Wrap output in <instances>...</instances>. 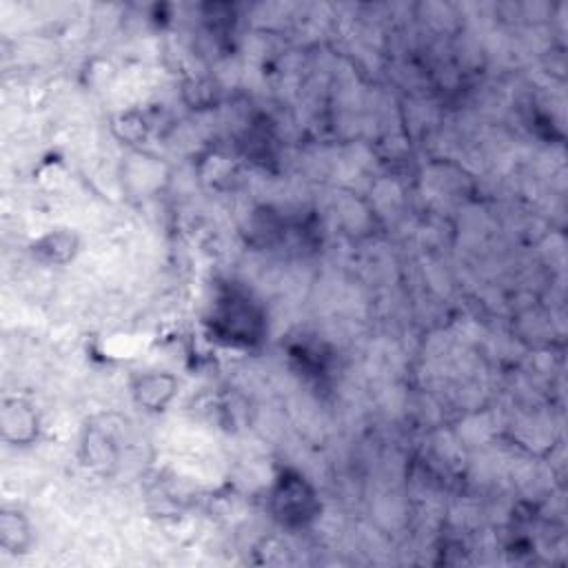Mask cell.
<instances>
[{
	"label": "cell",
	"instance_id": "4",
	"mask_svg": "<svg viewBox=\"0 0 568 568\" xmlns=\"http://www.w3.org/2000/svg\"><path fill=\"white\" fill-rule=\"evenodd\" d=\"M178 379L166 371H146L131 384V395L138 406L151 413L164 410L178 395Z\"/></svg>",
	"mask_w": 568,
	"mask_h": 568
},
{
	"label": "cell",
	"instance_id": "6",
	"mask_svg": "<svg viewBox=\"0 0 568 568\" xmlns=\"http://www.w3.org/2000/svg\"><path fill=\"white\" fill-rule=\"evenodd\" d=\"M33 541L31 524L18 508H2L0 513V546L11 555H22Z\"/></svg>",
	"mask_w": 568,
	"mask_h": 568
},
{
	"label": "cell",
	"instance_id": "5",
	"mask_svg": "<svg viewBox=\"0 0 568 568\" xmlns=\"http://www.w3.org/2000/svg\"><path fill=\"white\" fill-rule=\"evenodd\" d=\"M31 255L42 264H67L71 262L80 251V237L64 226L49 229L40 237L31 242Z\"/></svg>",
	"mask_w": 568,
	"mask_h": 568
},
{
	"label": "cell",
	"instance_id": "1",
	"mask_svg": "<svg viewBox=\"0 0 568 568\" xmlns=\"http://www.w3.org/2000/svg\"><path fill=\"white\" fill-rule=\"evenodd\" d=\"M271 510L282 526H306L320 513L315 488L295 470H282L271 488Z\"/></svg>",
	"mask_w": 568,
	"mask_h": 568
},
{
	"label": "cell",
	"instance_id": "3",
	"mask_svg": "<svg viewBox=\"0 0 568 568\" xmlns=\"http://www.w3.org/2000/svg\"><path fill=\"white\" fill-rule=\"evenodd\" d=\"M40 419L33 408L22 397H7L0 408V433L7 444L27 446L38 437Z\"/></svg>",
	"mask_w": 568,
	"mask_h": 568
},
{
	"label": "cell",
	"instance_id": "2",
	"mask_svg": "<svg viewBox=\"0 0 568 568\" xmlns=\"http://www.w3.org/2000/svg\"><path fill=\"white\" fill-rule=\"evenodd\" d=\"M80 459L89 470L111 475L120 462V446L113 430L102 424H87L80 437Z\"/></svg>",
	"mask_w": 568,
	"mask_h": 568
}]
</instances>
